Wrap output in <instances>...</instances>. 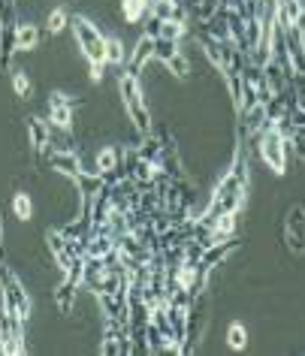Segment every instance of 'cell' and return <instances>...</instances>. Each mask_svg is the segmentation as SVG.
Instances as JSON below:
<instances>
[{
  "instance_id": "8",
  "label": "cell",
  "mask_w": 305,
  "mask_h": 356,
  "mask_svg": "<svg viewBox=\"0 0 305 356\" xmlns=\"http://www.w3.org/2000/svg\"><path fill=\"white\" fill-rule=\"evenodd\" d=\"M52 166H55L58 172H64L67 178H73V181L82 175V160H79L76 151H55V154H52Z\"/></svg>"
},
{
  "instance_id": "4",
  "label": "cell",
  "mask_w": 305,
  "mask_h": 356,
  "mask_svg": "<svg viewBox=\"0 0 305 356\" xmlns=\"http://www.w3.org/2000/svg\"><path fill=\"white\" fill-rule=\"evenodd\" d=\"M0 284H3V308L19 320H28L31 317V299H28V290L22 287V281L15 278L10 269H3L0 272Z\"/></svg>"
},
{
  "instance_id": "15",
  "label": "cell",
  "mask_w": 305,
  "mask_h": 356,
  "mask_svg": "<svg viewBox=\"0 0 305 356\" xmlns=\"http://www.w3.org/2000/svg\"><path fill=\"white\" fill-rule=\"evenodd\" d=\"M76 184H79V188H82V193H85V197H97V193H103V175H79L76 178Z\"/></svg>"
},
{
  "instance_id": "1",
  "label": "cell",
  "mask_w": 305,
  "mask_h": 356,
  "mask_svg": "<svg viewBox=\"0 0 305 356\" xmlns=\"http://www.w3.org/2000/svg\"><path fill=\"white\" fill-rule=\"evenodd\" d=\"M70 24H73L76 42L82 46V55L88 58V64H91V82H100L103 67H106V37L94 28V22L82 19V15H76Z\"/></svg>"
},
{
  "instance_id": "7",
  "label": "cell",
  "mask_w": 305,
  "mask_h": 356,
  "mask_svg": "<svg viewBox=\"0 0 305 356\" xmlns=\"http://www.w3.org/2000/svg\"><path fill=\"white\" fill-rule=\"evenodd\" d=\"M40 46V28L37 24H31V22H24L15 28L13 33V49L15 51H33Z\"/></svg>"
},
{
  "instance_id": "14",
  "label": "cell",
  "mask_w": 305,
  "mask_h": 356,
  "mask_svg": "<svg viewBox=\"0 0 305 356\" xmlns=\"http://www.w3.org/2000/svg\"><path fill=\"white\" fill-rule=\"evenodd\" d=\"M245 344H248L245 323H230L227 326V347H233V350H245Z\"/></svg>"
},
{
  "instance_id": "16",
  "label": "cell",
  "mask_w": 305,
  "mask_h": 356,
  "mask_svg": "<svg viewBox=\"0 0 305 356\" xmlns=\"http://www.w3.org/2000/svg\"><path fill=\"white\" fill-rule=\"evenodd\" d=\"M13 91H15V97H22V100H28V97H31L33 85H31V79H28V73H24V70L13 73Z\"/></svg>"
},
{
  "instance_id": "12",
  "label": "cell",
  "mask_w": 305,
  "mask_h": 356,
  "mask_svg": "<svg viewBox=\"0 0 305 356\" xmlns=\"http://www.w3.org/2000/svg\"><path fill=\"white\" fill-rule=\"evenodd\" d=\"M124 60H127V51H124V42H121L118 37H109V40H106V64L121 67Z\"/></svg>"
},
{
  "instance_id": "2",
  "label": "cell",
  "mask_w": 305,
  "mask_h": 356,
  "mask_svg": "<svg viewBox=\"0 0 305 356\" xmlns=\"http://www.w3.org/2000/svg\"><path fill=\"white\" fill-rule=\"evenodd\" d=\"M118 88H121V97H124V106H127V115L130 121L136 124V130L142 136H148L151 133V115H148V106L142 100V91L136 85V73H124L118 79Z\"/></svg>"
},
{
  "instance_id": "3",
  "label": "cell",
  "mask_w": 305,
  "mask_h": 356,
  "mask_svg": "<svg viewBox=\"0 0 305 356\" xmlns=\"http://www.w3.org/2000/svg\"><path fill=\"white\" fill-rule=\"evenodd\" d=\"M287 151H290V139L281 136L275 127L263 133V139H260V157L266 160V166L272 169L275 175L287 172Z\"/></svg>"
},
{
  "instance_id": "13",
  "label": "cell",
  "mask_w": 305,
  "mask_h": 356,
  "mask_svg": "<svg viewBox=\"0 0 305 356\" xmlns=\"http://www.w3.org/2000/svg\"><path fill=\"white\" fill-rule=\"evenodd\" d=\"M13 215L19 218L22 224L33 218V200L28 197V193H15V197H13Z\"/></svg>"
},
{
  "instance_id": "17",
  "label": "cell",
  "mask_w": 305,
  "mask_h": 356,
  "mask_svg": "<svg viewBox=\"0 0 305 356\" xmlns=\"http://www.w3.org/2000/svg\"><path fill=\"white\" fill-rule=\"evenodd\" d=\"M175 46H178L175 40H164V37H157V40H155V58H157V60H169V58H173L175 51H178Z\"/></svg>"
},
{
  "instance_id": "10",
  "label": "cell",
  "mask_w": 305,
  "mask_h": 356,
  "mask_svg": "<svg viewBox=\"0 0 305 356\" xmlns=\"http://www.w3.org/2000/svg\"><path fill=\"white\" fill-rule=\"evenodd\" d=\"M155 55V40L151 37H142L139 42H136V49L130 51V64H133V70H142V64Z\"/></svg>"
},
{
  "instance_id": "19",
  "label": "cell",
  "mask_w": 305,
  "mask_h": 356,
  "mask_svg": "<svg viewBox=\"0 0 305 356\" xmlns=\"http://www.w3.org/2000/svg\"><path fill=\"white\" fill-rule=\"evenodd\" d=\"M164 64H166L169 70H173V73H175V76H182V79L187 76V60H185L182 55H178V51H175V55H173V58H169V60H164Z\"/></svg>"
},
{
  "instance_id": "18",
  "label": "cell",
  "mask_w": 305,
  "mask_h": 356,
  "mask_svg": "<svg viewBox=\"0 0 305 356\" xmlns=\"http://www.w3.org/2000/svg\"><path fill=\"white\" fill-rule=\"evenodd\" d=\"M67 10H52L49 13V19H46V31L49 33H61V31H64L67 28Z\"/></svg>"
},
{
  "instance_id": "6",
  "label": "cell",
  "mask_w": 305,
  "mask_h": 356,
  "mask_svg": "<svg viewBox=\"0 0 305 356\" xmlns=\"http://www.w3.org/2000/svg\"><path fill=\"white\" fill-rule=\"evenodd\" d=\"M284 233H287V242H290V251L305 254V209L302 206L290 209L287 224H284Z\"/></svg>"
},
{
  "instance_id": "11",
  "label": "cell",
  "mask_w": 305,
  "mask_h": 356,
  "mask_svg": "<svg viewBox=\"0 0 305 356\" xmlns=\"http://www.w3.org/2000/svg\"><path fill=\"white\" fill-rule=\"evenodd\" d=\"M115 169H121L118 166V151H115L112 145H106L100 154H97V172L106 175V172H115Z\"/></svg>"
},
{
  "instance_id": "9",
  "label": "cell",
  "mask_w": 305,
  "mask_h": 356,
  "mask_svg": "<svg viewBox=\"0 0 305 356\" xmlns=\"http://www.w3.org/2000/svg\"><path fill=\"white\" fill-rule=\"evenodd\" d=\"M28 130H31L33 148H37V151H49V139H52L49 124L42 121V118H31V121H28Z\"/></svg>"
},
{
  "instance_id": "20",
  "label": "cell",
  "mask_w": 305,
  "mask_h": 356,
  "mask_svg": "<svg viewBox=\"0 0 305 356\" xmlns=\"http://www.w3.org/2000/svg\"><path fill=\"white\" fill-rule=\"evenodd\" d=\"M290 31H296V33H299V37H305V10H302V6H299V10H296V15H293Z\"/></svg>"
},
{
  "instance_id": "5",
  "label": "cell",
  "mask_w": 305,
  "mask_h": 356,
  "mask_svg": "<svg viewBox=\"0 0 305 356\" xmlns=\"http://www.w3.org/2000/svg\"><path fill=\"white\" fill-rule=\"evenodd\" d=\"M79 106V100H70L67 94H52L49 100V118L52 124H58L61 130H70L73 127V109Z\"/></svg>"
},
{
  "instance_id": "21",
  "label": "cell",
  "mask_w": 305,
  "mask_h": 356,
  "mask_svg": "<svg viewBox=\"0 0 305 356\" xmlns=\"http://www.w3.org/2000/svg\"><path fill=\"white\" fill-rule=\"evenodd\" d=\"M0 245H3V218H0Z\"/></svg>"
}]
</instances>
